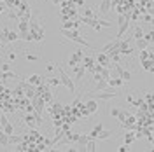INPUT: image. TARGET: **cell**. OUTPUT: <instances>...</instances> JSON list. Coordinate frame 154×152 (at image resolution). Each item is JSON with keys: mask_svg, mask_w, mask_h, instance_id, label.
<instances>
[{"mask_svg": "<svg viewBox=\"0 0 154 152\" xmlns=\"http://www.w3.org/2000/svg\"><path fill=\"white\" fill-rule=\"evenodd\" d=\"M144 35V28H142V25H137L133 28V32H131V38L133 40H137V38H140Z\"/></svg>", "mask_w": 154, "mask_h": 152, "instance_id": "cell-14", "label": "cell"}, {"mask_svg": "<svg viewBox=\"0 0 154 152\" xmlns=\"http://www.w3.org/2000/svg\"><path fill=\"white\" fill-rule=\"evenodd\" d=\"M112 136H116L114 129H102L100 133L96 135V142H102V140H109V138H112Z\"/></svg>", "mask_w": 154, "mask_h": 152, "instance_id": "cell-7", "label": "cell"}, {"mask_svg": "<svg viewBox=\"0 0 154 152\" xmlns=\"http://www.w3.org/2000/svg\"><path fill=\"white\" fill-rule=\"evenodd\" d=\"M44 82H48L49 87H58V86H61V82H60L58 77H44Z\"/></svg>", "mask_w": 154, "mask_h": 152, "instance_id": "cell-12", "label": "cell"}, {"mask_svg": "<svg viewBox=\"0 0 154 152\" xmlns=\"http://www.w3.org/2000/svg\"><path fill=\"white\" fill-rule=\"evenodd\" d=\"M25 2H28V0H21V4H25Z\"/></svg>", "mask_w": 154, "mask_h": 152, "instance_id": "cell-36", "label": "cell"}, {"mask_svg": "<svg viewBox=\"0 0 154 152\" xmlns=\"http://www.w3.org/2000/svg\"><path fill=\"white\" fill-rule=\"evenodd\" d=\"M11 68H12V63H0V72H9Z\"/></svg>", "mask_w": 154, "mask_h": 152, "instance_id": "cell-27", "label": "cell"}, {"mask_svg": "<svg viewBox=\"0 0 154 152\" xmlns=\"http://www.w3.org/2000/svg\"><path fill=\"white\" fill-rule=\"evenodd\" d=\"M102 129H103V126H102V124H96L95 128H93V129L89 131V138H96V135L100 133Z\"/></svg>", "mask_w": 154, "mask_h": 152, "instance_id": "cell-21", "label": "cell"}, {"mask_svg": "<svg viewBox=\"0 0 154 152\" xmlns=\"http://www.w3.org/2000/svg\"><path fill=\"white\" fill-rule=\"evenodd\" d=\"M56 68H58V74H60V82H61V86H65L68 91L75 93V82H74V79L68 75V74L60 67V65H56Z\"/></svg>", "mask_w": 154, "mask_h": 152, "instance_id": "cell-2", "label": "cell"}, {"mask_svg": "<svg viewBox=\"0 0 154 152\" xmlns=\"http://www.w3.org/2000/svg\"><path fill=\"white\" fill-rule=\"evenodd\" d=\"M135 98H133V95H128L126 96V102H128V105H131V102H133Z\"/></svg>", "mask_w": 154, "mask_h": 152, "instance_id": "cell-34", "label": "cell"}, {"mask_svg": "<svg viewBox=\"0 0 154 152\" xmlns=\"http://www.w3.org/2000/svg\"><path fill=\"white\" fill-rule=\"evenodd\" d=\"M142 68L145 72H152V58H147V59H142Z\"/></svg>", "mask_w": 154, "mask_h": 152, "instance_id": "cell-18", "label": "cell"}, {"mask_svg": "<svg viewBox=\"0 0 154 152\" xmlns=\"http://www.w3.org/2000/svg\"><path fill=\"white\" fill-rule=\"evenodd\" d=\"M16 40H19V35L16 30H9L7 32V44H11V42H16Z\"/></svg>", "mask_w": 154, "mask_h": 152, "instance_id": "cell-16", "label": "cell"}, {"mask_svg": "<svg viewBox=\"0 0 154 152\" xmlns=\"http://www.w3.org/2000/svg\"><path fill=\"white\" fill-rule=\"evenodd\" d=\"M84 51L82 49H75L74 53H72V56L68 58V61H67V65L68 67H74V65H77V63H81L82 61V58H84Z\"/></svg>", "mask_w": 154, "mask_h": 152, "instance_id": "cell-3", "label": "cell"}, {"mask_svg": "<svg viewBox=\"0 0 154 152\" xmlns=\"http://www.w3.org/2000/svg\"><path fill=\"white\" fill-rule=\"evenodd\" d=\"M7 16H9V19H16V21H18V14H16V9H9Z\"/></svg>", "mask_w": 154, "mask_h": 152, "instance_id": "cell-29", "label": "cell"}, {"mask_svg": "<svg viewBox=\"0 0 154 152\" xmlns=\"http://www.w3.org/2000/svg\"><path fill=\"white\" fill-rule=\"evenodd\" d=\"M135 46H137V51H140V49H145V47H149V42L145 40V38H137L135 40Z\"/></svg>", "mask_w": 154, "mask_h": 152, "instance_id": "cell-17", "label": "cell"}, {"mask_svg": "<svg viewBox=\"0 0 154 152\" xmlns=\"http://www.w3.org/2000/svg\"><path fill=\"white\" fill-rule=\"evenodd\" d=\"M84 107H86V110H88V114L89 115L96 114V112L100 110V105H98V102H96V98H88L86 103H84Z\"/></svg>", "mask_w": 154, "mask_h": 152, "instance_id": "cell-5", "label": "cell"}, {"mask_svg": "<svg viewBox=\"0 0 154 152\" xmlns=\"http://www.w3.org/2000/svg\"><path fill=\"white\" fill-rule=\"evenodd\" d=\"M82 16H86V18H100L98 12H95L91 7H86V9L82 11Z\"/></svg>", "mask_w": 154, "mask_h": 152, "instance_id": "cell-20", "label": "cell"}, {"mask_svg": "<svg viewBox=\"0 0 154 152\" xmlns=\"http://www.w3.org/2000/svg\"><path fill=\"white\" fill-rule=\"evenodd\" d=\"M107 84L110 86V87H117V89H119V87L125 86V81H123L121 77L114 75V77H109V79H107Z\"/></svg>", "mask_w": 154, "mask_h": 152, "instance_id": "cell-8", "label": "cell"}, {"mask_svg": "<svg viewBox=\"0 0 154 152\" xmlns=\"http://www.w3.org/2000/svg\"><path fill=\"white\" fill-rule=\"evenodd\" d=\"M2 129H4V133H7V135H12L14 133V126L11 123H5L4 126H2Z\"/></svg>", "mask_w": 154, "mask_h": 152, "instance_id": "cell-23", "label": "cell"}, {"mask_svg": "<svg viewBox=\"0 0 154 152\" xmlns=\"http://www.w3.org/2000/svg\"><path fill=\"white\" fill-rule=\"evenodd\" d=\"M84 150H86V152H95V150H98V149H96V140H95V138H89V140H88L86 145H84Z\"/></svg>", "mask_w": 154, "mask_h": 152, "instance_id": "cell-13", "label": "cell"}, {"mask_svg": "<svg viewBox=\"0 0 154 152\" xmlns=\"http://www.w3.org/2000/svg\"><path fill=\"white\" fill-rule=\"evenodd\" d=\"M140 21H142V23H152V14H151V12L142 14V16H140Z\"/></svg>", "mask_w": 154, "mask_h": 152, "instance_id": "cell-25", "label": "cell"}, {"mask_svg": "<svg viewBox=\"0 0 154 152\" xmlns=\"http://www.w3.org/2000/svg\"><path fill=\"white\" fill-rule=\"evenodd\" d=\"M25 56L28 61H38V56L37 54H33V53H28V51H25Z\"/></svg>", "mask_w": 154, "mask_h": 152, "instance_id": "cell-26", "label": "cell"}, {"mask_svg": "<svg viewBox=\"0 0 154 152\" xmlns=\"http://www.w3.org/2000/svg\"><path fill=\"white\" fill-rule=\"evenodd\" d=\"M107 86H109V84H107V79H103V77H102L100 81H96V82H95V87H93V91H103Z\"/></svg>", "mask_w": 154, "mask_h": 152, "instance_id": "cell-15", "label": "cell"}, {"mask_svg": "<svg viewBox=\"0 0 154 152\" xmlns=\"http://www.w3.org/2000/svg\"><path fill=\"white\" fill-rule=\"evenodd\" d=\"M54 68H56V63H53V61H49L48 65H46V70H48V72H53Z\"/></svg>", "mask_w": 154, "mask_h": 152, "instance_id": "cell-32", "label": "cell"}, {"mask_svg": "<svg viewBox=\"0 0 154 152\" xmlns=\"http://www.w3.org/2000/svg\"><path fill=\"white\" fill-rule=\"evenodd\" d=\"M135 142V131H131V129H128L125 135V143L126 145H131V143Z\"/></svg>", "mask_w": 154, "mask_h": 152, "instance_id": "cell-19", "label": "cell"}, {"mask_svg": "<svg viewBox=\"0 0 154 152\" xmlns=\"http://www.w3.org/2000/svg\"><path fill=\"white\" fill-rule=\"evenodd\" d=\"M81 63H82V67H84V68L88 70V68L93 67L96 61H95V58L91 56V54H84V58H82V61H81Z\"/></svg>", "mask_w": 154, "mask_h": 152, "instance_id": "cell-10", "label": "cell"}, {"mask_svg": "<svg viewBox=\"0 0 154 152\" xmlns=\"http://www.w3.org/2000/svg\"><path fill=\"white\" fill-rule=\"evenodd\" d=\"M26 82L32 86H38V84H42L44 82V77L40 75V74H32V75L26 79Z\"/></svg>", "mask_w": 154, "mask_h": 152, "instance_id": "cell-9", "label": "cell"}, {"mask_svg": "<svg viewBox=\"0 0 154 152\" xmlns=\"http://www.w3.org/2000/svg\"><path fill=\"white\" fill-rule=\"evenodd\" d=\"M98 65H103V67L107 68H112L114 67V63L110 61V58H109V54L107 53H102V51H98V54H96V59H95Z\"/></svg>", "mask_w": 154, "mask_h": 152, "instance_id": "cell-4", "label": "cell"}, {"mask_svg": "<svg viewBox=\"0 0 154 152\" xmlns=\"http://www.w3.org/2000/svg\"><path fill=\"white\" fill-rule=\"evenodd\" d=\"M117 150H119V152H128V150H130V145L123 143V145H119V147H117Z\"/></svg>", "mask_w": 154, "mask_h": 152, "instance_id": "cell-31", "label": "cell"}, {"mask_svg": "<svg viewBox=\"0 0 154 152\" xmlns=\"http://www.w3.org/2000/svg\"><path fill=\"white\" fill-rule=\"evenodd\" d=\"M7 58H9V61H14V59L18 58V53H14V51H9V54H7Z\"/></svg>", "mask_w": 154, "mask_h": 152, "instance_id": "cell-33", "label": "cell"}, {"mask_svg": "<svg viewBox=\"0 0 154 152\" xmlns=\"http://www.w3.org/2000/svg\"><path fill=\"white\" fill-rule=\"evenodd\" d=\"M0 145H2V149H7L9 147V135L4 133L2 128H0Z\"/></svg>", "mask_w": 154, "mask_h": 152, "instance_id": "cell-11", "label": "cell"}, {"mask_svg": "<svg viewBox=\"0 0 154 152\" xmlns=\"http://www.w3.org/2000/svg\"><path fill=\"white\" fill-rule=\"evenodd\" d=\"M98 21V25L102 26V28H114V23H110V21H107V19H96Z\"/></svg>", "mask_w": 154, "mask_h": 152, "instance_id": "cell-22", "label": "cell"}, {"mask_svg": "<svg viewBox=\"0 0 154 152\" xmlns=\"http://www.w3.org/2000/svg\"><path fill=\"white\" fill-rule=\"evenodd\" d=\"M58 2H61V0H53V4H58Z\"/></svg>", "mask_w": 154, "mask_h": 152, "instance_id": "cell-35", "label": "cell"}, {"mask_svg": "<svg viewBox=\"0 0 154 152\" xmlns=\"http://www.w3.org/2000/svg\"><path fill=\"white\" fill-rule=\"evenodd\" d=\"M142 38H145L149 44H152V30H149L147 33H144V35H142Z\"/></svg>", "mask_w": 154, "mask_h": 152, "instance_id": "cell-28", "label": "cell"}, {"mask_svg": "<svg viewBox=\"0 0 154 152\" xmlns=\"http://www.w3.org/2000/svg\"><path fill=\"white\" fill-rule=\"evenodd\" d=\"M119 110H121L119 107H112V108H110V115H112V117H117V114H119Z\"/></svg>", "mask_w": 154, "mask_h": 152, "instance_id": "cell-30", "label": "cell"}, {"mask_svg": "<svg viewBox=\"0 0 154 152\" xmlns=\"http://www.w3.org/2000/svg\"><path fill=\"white\" fill-rule=\"evenodd\" d=\"M110 2H112V0H102V2L98 4V9H96L98 16H105V14L110 12Z\"/></svg>", "mask_w": 154, "mask_h": 152, "instance_id": "cell-6", "label": "cell"}, {"mask_svg": "<svg viewBox=\"0 0 154 152\" xmlns=\"http://www.w3.org/2000/svg\"><path fill=\"white\" fill-rule=\"evenodd\" d=\"M0 2H4V0H0Z\"/></svg>", "mask_w": 154, "mask_h": 152, "instance_id": "cell-37", "label": "cell"}, {"mask_svg": "<svg viewBox=\"0 0 154 152\" xmlns=\"http://www.w3.org/2000/svg\"><path fill=\"white\" fill-rule=\"evenodd\" d=\"M128 114H130V110H126V108H125V110H119V114H117V117H116V119L119 121V124H121L123 121H125V119H126V115H128Z\"/></svg>", "mask_w": 154, "mask_h": 152, "instance_id": "cell-24", "label": "cell"}, {"mask_svg": "<svg viewBox=\"0 0 154 152\" xmlns=\"http://www.w3.org/2000/svg\"><path fill=\"white\" fill-rule=\"evenodd\" d=\"M60 33H61L63 37H67L68 40H72V42L79 44V46H84V47H91V46L88 44V40H86V38H82L81 32H79V30H75V28H70V30L60 28Z\"/></svg>", "mask_w": 154, "mask_h": 152, "instance_id": "cell-1", "label": "cell"}]
</instances>
